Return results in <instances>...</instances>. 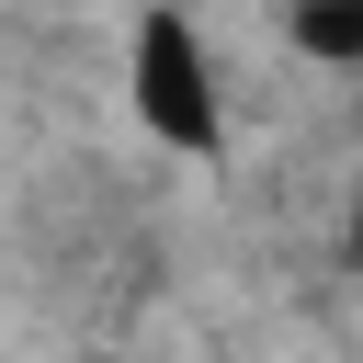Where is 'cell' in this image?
<instances>
[{
  "mask_svg": "<svg viewBox=\"0 0 363 363\" xmlns=\"http://www.w3.org/2000/svg\"><path fill=\"white\" fill-rule=\"evenodd\" d=\"M125 91H136V125H147L159 147H182V159H216V147H227V91H216V57H204V34H193L170 0H147V11H136Z\"/></svg>",
  "mask_w": 363,
  "mask_h": 363,
  "instance_id": "obj_1",
  "label": "cell"
},
{
  "mask_svg": "<svg viewBox=\"0 0 363 363\" xmlns=\"http://www.w3.org/2000/svg\"><path fill=\"white\" fill-rule=\"evenodd\" d=\"M295 34H306V57L352 68L363 57V0H295Z\"/></svg>",
  "mask_w": 363,
  "mask_h": 363,
  "instance_id": "obj_2",
  "label": "cell"
}]
</instances>
